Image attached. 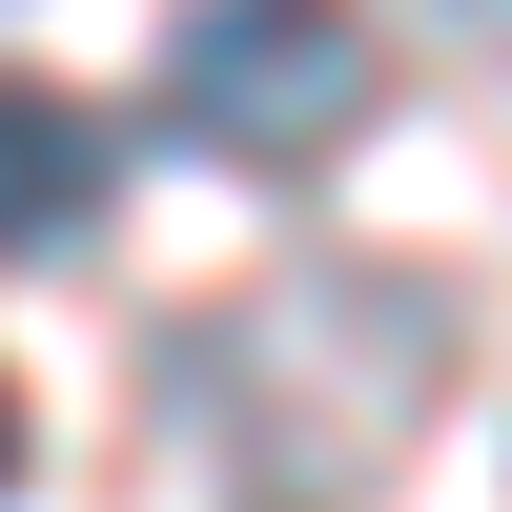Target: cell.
I'll use <instances>...</instances> for the list:
<instances>
[{
	"mask_svg": "<svg viewBox=\"0 0 512 512\" xmlns=\"http://www.w3.org/2000/svg\"><path fill=\"white\" fill-rule=\"evenodd\" d=\"M82 205H103V123H82L62 82H0V267H21V246H62Z\"/></svg>",
	"mask_w": 512,
	"mask_h": 512,
	"instance_id": "3",
	"label": "cell"
},
{
	"mask_svg": "<svg viewBox=\"0 0 512 512\" xmlns=\"http://www.w3.org/2000/svg\"><path fill=\"white\" fill-rule=\"evenodd\" d=\"M0 472H21V410H0Z\"/></svg>",
	"mask_w": 512,
	"mask_h": 512,
	"instance_id": "4",
	"label": "cell"
},
{
	"mask_svg": "<svg viewBox=\"0 0 512 512\" xmlns=\"http://www.w3.org/2000/svg\"><path fill=\"white\" fill-rule=\"evenodd\" d=\"M431 369H451V308L410 267H287V287H246L226 328H185V410H205V451L267 512H349L410 451Z\"/></svg>",
	"mask_w": 512,
	"mask_h": 512,
	"instance_id": "1",
	"label": "cell"
},
{
	"mask_svg": "<svg viewBox=\"0 0 512 512\" xmlns=\"http://www.w3.org/2000/svg\"><path fill=\"white\" fill-rule=\"evenodd\" d=\"M369 103H390L369 0H185V41H164V123L205 164H328L369 144Z\"/></svg>",
	"mask_w": 512,
	"mask_h": 512,
	"instance_id": "2",
	"label": "cell"
}]
</instances>
